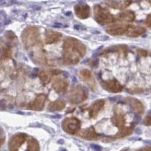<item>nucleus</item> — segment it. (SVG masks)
<instances>
[{
	"label": "nucleus",
	"instance_id": "f257e3e1",
	"mask_svg": "<svg viewBox=\"0 0 151 151\" xmlns=\"http://www.w3.org/2000/svg\"><path fill=\"white\" fill-rule=\"evenodd\" d=\"M129 24H116L110 26L106 31L112 35H126L130 27Z\"/></svg>",
	"mask_w": 151,
	"mask_h": 151
},
{
	"label": "nucleus",
	"instance_id": "f03ea898",
	"mask_svg": "<svg viewBox=\"0 0 151 151\" xmlns=\"http://www.w3.org/2000/svg\"><path fill=\"white\" fill-rule=\"evenodd\" d=\"M25 137V135L24 134H16L11 138L9 144L10 151L18 150L20 146L24 143Z\"/></svg>",
	"mask_w": 151,
	"mask_h": 151
},
{
	"label": "nucleus",
	"instance_id": "7ed1b4c3",
	"mask_svg": "<svg viewBox=\"0 0 151 151\" xmlns=\"http://www.w3.org/2000/svg\"><path fill=\"white\" fill-rule=\"evenodd\" d=\"M132 3V0H107L106 4L113 9L124 10Z\"/></svg>",
	"mask_w": 151,
	"mask_h": 151
},
{
	"label": "nucleus",
	"instance_id": "20e7f679",
	"mask_svg": "<svg viewBox=\"0 0 151 151\" xmlns=\"http://www.w3.org/2000/svg\"><path fill=\"white\" fill-rule=\"evenodd\" d=\"M97 12L99 16V20L104 23H110L114 21V17L111 15L107 10H105L99 6H97Z\"/></svg>",
	"mask_w": 151,
	"mask_h": 151
},
{
	"label": "nucleus",
	"instance_id": "39448f33",
	"mask_svg": "<svg viewBox=\"0 0 151 151\" xmlns=\"http://www.w3.org/2000/svg\"><path fill=\"white\" fill-rule=\"evenodd\" d=\"M146 32V29L145 27H141V26L131 25L126 35L131 37H137L144 34Z\"/></svg>",
	"mask_w": 151,
	"mask_h": 151
},
{
	"label": "nucleus",
	"instance_id": "423d86ee",
	"mask_svg": "<svg viewBox=\"0 0 151 151\" xmlns=\"http://www.w3.org/2000/svg\"><path fill=\"white\" fill-rule=\"evenodd\" d=\"M117 19L121 21L132 22L135 19V14L132 11H123L118 15Z\"/></svg>",
	"mask_w": 151,
	"mask_h": 151
},
{
	"label": "nucleus",
	"instance_id": "0eeeda50",
	"mask_svg": "<svg viewBox=\"0 0 151 151\" xmlns=\"http://www.w3.org/2000/svg\"><path fill=\"white\" fill-rule=\"evenodd\" d=\"M76 12L78 15V16H83V18H86L89 15V7L86 5L83 6H76L75 7Z\"/></svg>",
	"mask_w": 151,
	"mask_h": 151
},
{
	"label": "nucleus",
	"instance_id": "6e6552de",
	"mask_svg": "<svg viewBox=\"0 0 151 151\" xmlns=\"http://www.w3.org/2000/svg\"><path fill=\"white\" fill-rule=\"evenodd\" d=\"M27 151H39V145L36 141L32 140L29 143Z\"/></svg>",
	"mask_w": 151,
	"mask_h": 151
},
{
	"label": "nucleus",
	"instance_id": "1a4fd4ad",
	"mask_svg": "<svg viewBox=\"0 0 151 151\" xmlns=\"http://www.w3.org/2000/svg\"><path fill=\"white\" fill-rule=\"evenodd\" d=\"M146 24L148 27L151 28V14L148 15L146 20Z\"/></svg>",
	"mask_w": 151,
	"mask_h": 151
},
{
	"label": "nucleus",
	"instance_id": "9d476101",
	"mask_svg": "<svg viewBox=\"0 0 151 151\" xmlns=\"http://www.w3.org/2000/svg\"><path fill=\"white\" fill-rule=\"evenodd\" d=\"M30 8H32L33 10L35 11H38V10H41V6H30Z\"/></svg>",
	"mask_w": 151,
	"mask_h": 151
},
{
	"label": "nucleus",
	"instance_id": "9b49d317",
	"mask_svg": "<svg viewBox=\"0 0 151 151\" xmlns=\"http://www.w3.org/2000/svg\"><path fill=\"white\" fill-rule=\"evenodd\" d=\"M92 148L94 149L95 151H101V148L99 146H97V145H91Z\"/></svg>",
	"mask_w": 151,
	"mask_h": 151
},
{
	"label": "nucleus",
	"instance_id": "f8f14e48",
	"mask_svg": "<svg viewBox=\"0 0 151 151\" xmlns=\"http://www.w3.org/2000/svg\"><path fill=\"white\" fill-rule=\"evenodd\" d=\"M67 25H64L61 23H55L54 24V27H67Z\"/></svg>",
	"mask_w": 151,
	"mask_h": 151
},
{
	"label": "nucleus",
	"instance_id": "ddd939ff",
	"mask_svg": "<svg viewBox=\"0 0 151 151\" xmlns=\"http://www.w3.org/2000/svg\"><path fill=\"white\" fill-rule=\"evenodd\" d=\"M9 23H11V20H5L4 22V24H8Z\"/></svg>",
	"mask_w": 151,
	"mask_h": 151
},
{
	"label": "nucleus",
	"instance_id": "4468645a",
	"mask_svg": "<svg viewBox=\"0 0 151 151\" xmlns=\"http://www.w3.org/2000/svg\"><path fill=\"white\" fill-rule=\"evenodd\" d=\"M4 143V139H0V147H1V145L3 144Z\"/></svg>",
	"mask_w": 151,
	"mask_h": 151
},
{
	"label": "nucleus",
	"instance_id": "2eb2a0df",
	"mask_svg": "<svg viewBox=\"0 0 151 151\" xmlns=\"http://www.w3.org/2000/svg\"><path fill=\"white\" fill-rule=\"evenodd\" d=\"M146 1H147V2H148L149 4H151V0H146Z\"/></svg>",
	"mask_w": 151,
	"mask_h": 151
},
{
	"label": "nucleus",
	"instance_id": "dca6fc26",
	"mask_svg": "<svg viewBox=\"0 0 151 151\" xmlns=\"http://www.w3.org/2000/svg\"><path fill=\"white\" fill-rule=\"evenodd\" d=\"M71 12H69V13H67V14H66V15H69V14H71Z\"/></svg>",
	"mask_w": 151,
	"mask_h": 151
},
{
	"label": "nucleus",
	"instance_id": "f3484780",
	"mask_svg": "<svg viewBox=\"0 0 151 151\" xmlns=\"http://www.w3.org/2000/svg\"><path fill=\"white\" fill-rule=\"evenodd\" d=\"M1 25H2V24H1V22H0V27H1Z\"/></svg>",
	"mask_w": 151,
	"mask_h": 151
},
{
	"label": "nucleus",
	"instance_id": "a211bd4d",
	"mask_svg": "<svg viewBox=\"0 0 151 151\" xmlns=\"http://www.w3.org/2000/svg\"><path fill=\"white\" fill-rule=\"evenodd\" d=\"M1 1H2V0H0V3H1Z\"/></svg>",
	"mask_w": 151,
	"mask_h": 151
}]
</instances>
